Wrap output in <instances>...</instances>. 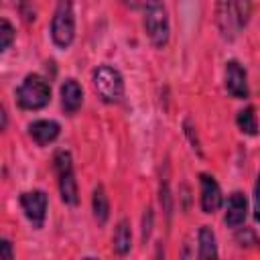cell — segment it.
I'll list each match as a JSON object with an SVG mask.
<instances>
[{"label": "cell", "instance_id": "6da1fadb", "mask_svg": "<svg viewBox=\"0 0 260 260\" xmlns=\"http://www.w3.org/2000/svg\"><path fill=\"white\" fill-rule=\"evenodd\" d=\"M142 14H144V30L150 39V43L156 49L167 47L171 37L169 26V14L162 4V0H142Z\"/></svg>", "mask_w": 260, "mask_h": 260}, {"label": "cell", "instance_id": "7a4b0ae2", "mask_svg": "<svg viewBox=\"0 0 260 260\" xmlns=\"http://www.w3.org/2000/svg\"><path fill=\"white\" fill-rule=\"evenodd\" d=\"M16 102L22 110H41L51 102V85L39 73H28L16 89Z\"/></svg>", "mask_w": 260, "mask_h": 260}, {"label": "cell", "instance_id": "3957f363", "mask_svg": "<svg viewBox=\"0 0 260 260\" xmlns=\"http://www.w3.org/2000/svg\"><path fill=\"white\" fill-rule=\"evenodd\" d=\"M51 39L59 49L71 47L75 39V12L73 0H57L53 20H51Z\"/></svg>", "mask_w": 260, "mask_h": 260}, {"label": "cell", "instance_id": "277c9868", "mask_svg": "<svg viewBox=\"0 0 260 260\" xmlns=\"http://www.w3.org/2000/svg\"><path fill=\"white\" fill-rule=\"evenodd\" d=\"M91 81L102 102L118 104L124 98V79L118 69L110 65H98L91 73Z\"/></svg>", "mask_w": 260, "mask_h": 260}, {"label": "cell", "instance_id": "5b68a950", "mask_svg": "<svg viewBox=\"0 0 260 260\" xmlns=\"http://www.w3.org/2000/svg\"><path fill=\"white\" fill-rule=\"evenodd\" d=\"M55 162V173H57V181H59V193L63 203L67 205H77L79 203V195H77V181H75V173H73V160L69 150H59L53 158Z\"/></svg>", "mask_w": 260, "mask_h": 260}, {"label": "cell", "instance_id": "8992f818", "mask_svg": "<svg viewBox=\"0 0 260 260\" xmlns=\"http://www.w3.org/2000/svg\"><path fill=\"white\" fill-rule=\"evenodd\" d=\"M47 193L41 189H32V191H24L20 195V207L26 215V219L32 223V228H43L45 219H47Z\"/></svg>", "mask_w": 260, "mask_h": 260}, {"label": "cell", "instance_id": "52a82bcc", "mask_svg": "<svg viewBox=\"0 0 260 260\" xmlns=\"http://www.w3.org/2000/svg\"><path fill=\"white\" fill-rule=\"evenodd\" d=\"M223 83L225 89L232 98L236 100H246L250 89H248V75L246 69L238 61H228L225 63V73H223Z\"/></svg>", "mask_w": 260, "mask_h": 260}, {"label": "cell", "instance_id": "ba28073f", "mask_svg": "<svg viewBox=\"0 0 260 260\" xmlns=\"http://www.w3.org/2000/svg\"><path fill=\"white\" fill-rule=\"evenodd\" d=\"M217 26L223 39H234L240 24L238 14V0H217Z\"/></svg>", "mask_w": 260, "mask_h": 260}, {"label": "cell", "instance_id": "9c48e42d", "mask_svg": "<svg viewBox=\"0 0 260 260\" xmlns=\"http://www.w3.org/2000/svg\"><path fill=\"white\" fill-rule=\"evenodd\" d=\"M199 185H201V209H203V213H215L221 207V189H219L217 181L211 175L201 173Z\"/></svg>", "mask_w": 260, "mask_h": 260}, {"label": "cell", "instance_id": "30bf717a", "mask_svg": "<svg viewBox=\"0 0 260 260\" xmlns=\"http://www.w3.org/2000/svg\"><path fill=\"white\" fill-rule=\"evenodd\" d=\"M246 215H248V199L244 193L234 191L225 203V217H223L225 225L228 228H240L246 221Z\"/></svg>", "mask_w": 260, "mask_h": 260}, {"label": "cell", "instance_id": "8fae6325", "mask_svg": "<svg viewBox=\"0 0 260 260\" xmlns=\"http://www.w3.org/2000/svg\"><path fill=\"white\" fill-rule=\"evenodd\" d=\"M83 104V89L77 83V79L69 77L61 85V106L67 114H75Z\"/></svg>", "mask_w": 260, "mask_h": 260}, {"label": "cell", "instance_id": "7c38bea8", "mask_svg": "<svg viewBox=\"0 0 260 260\" xmlns=\"http://www.w3.org/2000/svg\"><path fill=\"white\" fill-rule=\"evenodd\" d=\"M61 132V126L55 120H37L28 126V134L30 138L39 144V146H47L51 144Z\"/></svg>", "mask_w": 260, "mask_h": 260}, {"label": "cell", "instance_id": "4fadbf2b", "mask_svg": "<svg viewBox=\"0 0 260 260\" xmlns=\"http://www.w3.org/2000/svg\"><path fill=\"white\" fill-rule=\"evenodd\" d=\"M112 248L118 256H126L132 248V232H130V223L128 219H120L116 230H114V238H112Z\"/></svg>", "mask_w": 260, "mask_h": 260}, {"label": "cell", "instance_id": "5bb4252c", "mask_svg": "<svg viewBox=\"0 0 260 260\" xmlns=\"http://www.w3.org/2000/svg\"><path fill=\"white\" fill-rule=\"evenodd\" d=\"M91 209H93V217L100 225H104L110 217V201H108V195L104 191L102 185H98L93 189V197H91Z\"/></svg>", "mask_w": 260, "mask_h": 260}, {"label": "cell", "instance_id": "9a60e30c", "mask_svg": "<svg viewBox=\"0 0 260 260\" xmlns=\"http://www.w3.org/2000/svg\"><path fill=\"white\" fill-rule=\"evenodd\" d=\"M199 258H215L217 256V242H215V234L209 225H201L199 228Z\"/></svg>", "mask_w": 260, "mask_h": 260}, {"label": "cell", "instance_id": "2e32d148", "mask_svg": "<svg viewBox=\"0 0 260 260\" xmlns=\"http://www.w3.org/2000/svg\"><path fill=\"white\" fill-rule=\"evenodd\" d=\"M236 124L244 134H258V116H256V108L254 106H246L244 110L238 112L236 116Z\"/></svg>", "mask_w": 260, "mask_h": 260}, {"label": "cell", "instance_id": "e0dca14e", "mask_svg": "<svg viewBox=\"0 0 260 260\" xmlns=\"http://www.w3.org/2000/svg\"><path fill=\"white\" fill-rule=\"evenodd\" d=\"M12 41H14V28H12V24H10L6 18H2V28H0V51H2V53L8 51V47L12 45Z\"/></svg>", "mask_w": 260, "mask_h": 260}, {"label": "cell", "instance_id": "ac0fdd59", "mask_svg": "<svg viewBox=\"0 0 260 260\" xmlns=\"http://www.w3.org/2000/svg\"><path fill=\"white\" fill-rule=\"evenodd\" d=\"M238 14H240V24L246 26L250 18V0H238Z\"/></svg>", "mask_w": 260, "mask_h": 260}, {"label": "cell", "instance_id": "d6986e66", "mask_svg": "<svg viewBox=\"0 0 260 260\" xmlns=\"http://www.w3.org/2000/svg\"><path fill=\"white\" fill-rule=\"evenodd\" d=\"M236 240H238L242 246H244V244H258V240H256V234H254L252 230H248V228H244L242 232H238Z\"/></svg>", "mask_w": 260, "mask_h": 260}, {"label": "cell", "instance_id": "ffe728a7", "mask_svg": "<svg viewBox=\"0 0 260 260\" xmlns=\"http://www.w3.org/2000/svg\"><path fill=\"white\" fill-rule=\"evenodd\" d=\"M254 217H256V221H260V173L254 183Z\"/></svg>", "mask_w": 260, "mask_h": 260}, {"label": "cell", "instance_id": "44dd1931", "mask_svg": "<svg viewBox=\"0 0 260 260\" xmlns=\"http://www.w3.org/2000/svg\"><path fill=\"white\" fill-rule=\"evenodd\" d=\"M150 225H152V209L148 207L144 213V228H142V240H146L150 236Z\"/></svg>", "mask_w": 260, "mask_h": 260}, {"label": "cell", "instance_id": "7402d4cb", "mask_svg": "<svg viewBox=\"0 0 260 260\" xmlns=\"http://www.w3.org/2000/svg\"><path fill=\"white\" fill-rule=\"evenodd\" d=\"M0 256L6 258V260H12L14 258V252H12V244L8 240H2L0 242Z\"/></svg>", "mask_w": 260, "mask_h": 260}, {"label": "cell", "instance_id": "603a6c76", "mask_svg": "<svg viewBox=\"0 0 260 260\" xmlns=\"http://www.w3.org/2000/svg\"><path fill=\"white\" fill-rule=\"evenodd\" d=\"M122 2H124L126 6H130V8H134V6L138 4V0H122Z\"/></svg>", "mask_w": 260, "mask_h": 260}]
</instances>
